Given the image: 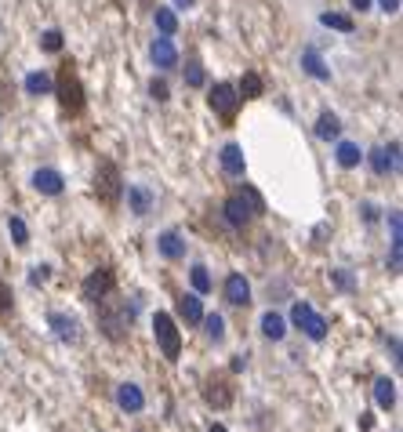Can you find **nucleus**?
<instances>
[{
  "label": "nucleus",
  "instance_id": "28",
  "mask_svg": "<svg viewBox=\"0 0 403 432\" xmlns=\"http://www.w3.org/2000/svg\"><path fill=\"white\" fill-rule=\"evenodd\" d=\"M157 30H160V37H175L178 33V15L171 8H157Z\"/></svg>",
  "mask_w": 403,
  "mask_h": 432
},
{
  "label": "nucleus",
  "instance_id": "13",
  "mask_svg": "<svg viewBox=\"0 0 403 432\" xmlns=\"http://www.w3.org/2000/svg\"><path fill=\"white\" fill-rule=\"evenodd\" d=\"M222 294H225L229 306H247V301H251V284H247V276H244V273H229L225 284H222Z\"/></svg>",
  "mask_w": 403,
  "mask_h": 432
},
{
  "label": "nucleus",
  "instance_id": "46",
  "mask_svg": "<svg viewBox=\"0 0 403 432\" xmlns=\"http://www.w3.org/2000/svg\"><path fill=\"white\" fill-rule=\"evenodd\" d=\"M211 432H229V428H225V425H218V421H215V425H211Z\"/></svg>",
  "mask_w": 403,
  "mask_h": 432
},
{
  "label": "nucleus",
  "instance_id": "7",
  "mask_svg": "<svg viewBox=\"0 0 403 432\" xmlns=\"http://www.w3.org/2000/svg\"><path fill=\"white\" fill-rule=\"evenodd\" d=\"M113 291H117V273L110 266L88 273V276H84V284H80V298L91 301V306H95V301H102L105 294H113Z\"/></svg>",
  "mask_w": 403,
  "mask_h": 432
},
{
  "label": "nucleus",
  "instance_id": "23",
  "mask_svg": "<svg viewBox=\"0 0 403 432\" xmlns=\"http://www.w3.org/2000/svg\"><path fill=\"white\" fill-rule=\"evenodd\" d=\"M374 403L381 410H392L396 407V381L392 378H378L374 381Z\"/></svg>",
  "mask_w": 403,
  "mask_h": 432
},
{
  "label": "nucleus",
  "instance_id": "3",
  "mask_svg": "<svg viewBox=\"0 0 403 432\" xmlns=\"http://www.w3.org/2000/svg\"><path fill=\"white\" fill-rule=\"evenodd\" d=\"M51 95H58V105H62L66 113H73V117L84 110V84H80V77H77L73 66H62Z\"/></svg>",
  "mask_w": 403,
  "mask_h": 432
},
{
  "label": "nucleus",
  "instance_id": "41",
  "mask_svg": "<svg viewBox=\"0 0 403 432\" xmlns=\"http://www.w3.org/2000/svg\"><path fill=\"white\" fill-rule=\"evenodd\" d=\"M359 211H364V222H378V204H364Z\"/></svg>",
  "mask_w": 403,
  "mask_h": 432
},
{
  "label": "nucleus",
  "instance_id": "31",
  "mask_svg": "<svg viewBox=\"0 0 403 432\" xmlns=\"http://www.w3.org/2000/svg\"><path fill=\"white\" fill-rule=\"evenodd\" d=\"M8 233H11L15 247H26L29 244V229H26V222L18 218V214H11V218H8Z\"/></svg>",
  "mask_w": 403,
  "mask_h": 432
},
{
  "label": "nucleus",
  "instance_id": "21",
  "mask_svg": "<svg viewBox=\"0 0 403 432\" xmlns=\"http://www.w3.org/2000/svg\"><path fill=\"white\" fill-rule=\"evenodd\" d=\"M178 316H182L185 323H193V327H197V323L204 320V306H200V294H182V298H178Z\"/></svg>",
  "mask_w": 403,
  "mask_h": 432
},
{
  "label": "nucleus",
  "instance_id": "27",
  "mask_svg": "<svg viewBox=\"0 0 403 432\" xmlns=\"http://www.w3.org/2000/svg\"><path fill=\"white\" fill-rule=\"evenodd\" d=\"M189 284H193V291H197V294H211L215 280H211L207 266H193V269H189Z\"/></svg>",
  "mask_w": 403,
  "mask_h": 432
},
{
  "label": "nucleus",
  "instance_id": "6",
  "mask_svg": "<svg viewBox=\"0 0 403 432\" xmlns=\"http://www.w3.org/2000/svg\"><path fill=\"white\" fill-rule=\"evenodd\" d=\"M240 91L237 88H232V84H215V88H211V95H207V105H211V110H215L225 124H232V120H237V113H240Z\"/></svg>",
  "mask_w": 403,
  "mask_h": 432
},
{
  "label": "nucleus",
  "instance_id": "11",
  "mask_svg": "<svg viewBox=\"0 0 403 432\" xmlns=\"http://www.w3.org/2000/svg\"><path fill=\"white\" fill-rule=\"evenodd\" d=\"M204 400H207L211 407L225 410V407L232 403V385H229V378H225V374H211V378L204 381Z\"/></svg>",
  "mask_w": 403,
  "mask_h": 432
},
{
  "label": "nucleus",
  "instance_id": "12",
  "mask_svg": "<svg viewBox=\"0 0 403 432\" xmlns=\"http://www.w3.org/2000/svg\"><path fill=\"white\" fill-rule=\"evenodd\" d=\"M33 189L40 197H62L66 178H62V171H55V167H37L33 171Z\"/></svg>",
  "mask_w": 403,
  "mask_h": 432
},
{
  "label": "nucleus",
  "instance_id": "8",
  "mask_svg": "<svg viewBox=\"0 0 403 432\" xmlns=\"http://www.w3.org/2000/svg\"><path fill=\"white\" fill-rule=\"evenodd\" d=\"M222 214H225V222L232 229H244L254 218V207H251V200L244 192H232V197H225V204H222Z\"/></svg>",
  "mask_w": 403,
  "mask_h": 432
},
{
  "label": "nucleus",
  "instance_id": "25",
  "mask_svg": "<svg viewBox=\"0 0 403 432\" xmlns=\"http://www.w3.org/2000/svg\"><path fill=\"white\" fill-rule=\"evenodd\" d=\"M334 157H338V164H342L345 171L359 167V160H364V153H359V145H356V142H338Z\"/></svg>",
  "mask_w": 403,
  "mask_h": 432
},
{
  "label": "nucleus",
  "instance_id": "38",
  "mask_svg": "<svg viewBox=\"0 0 403 432\" xmlns=\"http://www.w3.org/2000/svg\"><path fill=\"white\" fill-rule=\"evenodd\" d=\"M240 192H244V197L251 200V207H254V214H262V211H265V200H262V192H258V189H251V185H244Z\"/></svg>",
  "mask_w": 403,
  "mask_h": 432
},
{
  "label": "nucleus",
  "instance_id": "34",
  "mask_svg": "<svg viewBox=\"0 0 403 432\" xmlns=\"http://www.w3.org/2000/svg\"><path fill=\"white\" fill-rule=\"evenodd\" d=\"M331 284L342 287V291H356V280H352L349 269H331Z\"/></svg>",
  "mask_w": 403,
  "mask_h": 432
},
{
  "label": "nucleus",
  "instance_id": "43",
  "mask_svg": "<svg viewBox=\"0 0 403 432\" xmlns=\"http://www.w3.org/2000/svg\"><path fill=\"white\" fill-rule=\"evenodd\" d=\"M244 367H247V356H237V360H232V363H229V371H232V374H240V371H244Z\"/></svg>",
  "mask_w": 403,
  "mask_h": 432
},
{
  "label": "nucleus",
  "instance_id": "39",
  "mask_svg": "<svg viewBox=\"0 0 403 432\" xmlns=\"http://www.w3.org/2000/svg\"><path fill=\"white\" fill-rule=\"evenodd\" d=\"M11 298H15V294H11V287H8V284H0V316H8V313H11Z\"/></svg>",
  "mask_w": 403,
  "mask_h": 432
},
{
  "label": "nucleus",
  "instance_id": "37",
  "mask_svg": "<svg viewBox=\"0 0 403 432\" xmlns=\"http://www.w3.org/2000/svg\"><path fill=\"white\" fill-rule=\"evenodd\" d=\"M48 280H51V266H33V269H29V284H33V287L48 284Z\"/></svg>",
  "mask_w": 403,
  "mask_h": 432
},
{
  "label": "nucleus",
  "instance_id": "15",
  "mask_svg": "<svg viewBox=\"0 0 403 432\" xmlns=\"http://www.w3.org/2000/svg\"><path fill=\"white\" fill-rule=\"evenodd\" d=\"M117 407L124 410V414H138V410L145 407V393L135 381H124V385H117Z\"/></svg>",
  "mask_w": 403,
  "mask_h": 432
},
{
  "label": "nucleus",
  "instance_id": "10",
  "mask_svg": "<svg viewBox=\"0 0 403 432\" xmlns=\"http://www.w3.org/2000/svg\"><path fill=\"white\" fill-rule=\"evenodd\" d=\"M367 160H371V167H374V175H396V171H399V142H392L389 149H385V145L371 149Z\"/></svg>",
  "mask_w": 403,
  "mask_h": 432
},
{
  "label": "nucleus",
  "instance_id": "29",
  "mask_svg": "<svg viewBox=\"0 0 403 432\" xmlns=\"http://www.w3.org/2000/svg\"><path fill=\"white\" fill-rule=\"evenodd\" d=\"M320 22H324L327 30H338V33H352V30H356L352 18H349V15H338V11H324Z\"/></svg>",
  "mask_w": 403,
  "mask_h": 432
},
{
  "label": "nucleus",
  "instance_id": "9",
  "mask_svg": "<svg viewBox=\"0 0 403 432\" xmlns=\"http://www.w3.org/2000/svg\"><path fill=\"white\" fill-rule=\"evenodd\" d=\"M48 327L62 345H77L80 341V320L70 313H48Z\"/></svg>",
  "mask_w": 403,
  "mask_h": 432
},
{
  "label": "nucleus",
  "instance_id": "45",
  "mask_svg": "<svg viewBox=\"0 0 403 432\" xmlns=\"http://www.w3.org/2000/svg\"><path fill=\"white\" fill-rule=\"evenodd\" d=\"M193 4H197V0H175V8H185V11L193 8Z\"/></svg>",
  "mask_w": 403,
  "mask_h": 432
},
{
  "label": "nucleus",
  "instance_id": "42",
  "mask_svg": "<svg viewBox=\"0 0 403 432\" xmlns=\"http://www.w3.org/2000/svg\"><path fill=\"white\" fill-rule=\"evenodd\" d=\"M378 4H381V11H389V15L399 11V0H378Z\"/></svg>",
  "mask_w": 403,
  "mask_h": 432
},
{
  "label": "nucleus",
  "instance_id": "40",
  "mask_svg": "<svg viewBox=\"0 0 403 432\" xmlns=\"http://www.w3.org/2000/svg\"><path fill=\"white\" fill-rule=\"evenodd\" d=\"M399 262H403V244H392V251H389V273H399Z\"/></svg>",
  "mask_w": 403,
  "mask_h": 432
},
{
  "label": "nucleus",
  "instance_id": "16",
  "mask_svg": "<svg viewBox=\"0 0 403 432\" xmlns=\"http://www.w3.org/2000/svg\"><path fill=\"white\" fill-rule=\"evenodd\" d=\"M218 160H222V171L229 178H244V171H247V160H244V149L237 145V142H229V145H222V153H218Z\"/></svg>",
  "mask_w": 403,
  "mask_h": 432
},
{
  "label": "nucleus",
  "instance_id": "44",
  "mask_svg": "<svg viewBox=\"0 0 403 432\" xmlns=\"http://www.w3.org/2000/svg\"><path fill=\"white\" fill-rule=\"evenodd\" d=\"M349 4H352L356 11H371V0H349Z\"/></svg>",
  "mask_w": 403,
  "mask_h": 432
},
{
  "label": "nucleus",
  "instance_id": "22",
  "mask_svg": "<svg viewBox=\"0 0 403 432\" xmlns=\"http://www.w3.org/2000/svg\"><path fill=\"white\" fill-rule=\"evenodd\" d=\"M262 334H265L269 341H284V338H287V320H284L280 313L269 309V313L262 316Z\"/></svg>",
  "mask_w": 403,
  "mask_h": 432
},
{
  "label": "nucleus",
  "instance_id": "19",
  "mask_svg": "<svg viewBox=\"0 0 403 432\" xmlns=\"http://www.w3.org/2000/svg\"><path fill=\"white\" fill-rule=\"evenodd\" d=\"M302 70H305L312 80H320V84L331 80V70L324 66V58H320V51H316V48H305V51H302Z\"/></svg>",
  "mask_w": 403,
  "mask_h": 432
},
{
  "label": "nucleus",
  "instance_id": "2",
  "mask_svg": "<svg viewBox=\"0 0 403 432\" xmlns=\"http://www.w3.org/2000/svg\"><path fill=\"white\" fill-rule=\"evenodd\" d=\"M95 192H98V200L105 207H120L124 200V178H120V167L113 160H102L98 171H95Z\"/></svg>",
  "mask_w": 403,
  "mask_h": 432
},
{
  "label": "nucleus",
  "instance_id": "35",
  "mask_svg": "<svg viewBox=\"0 0 403 432\" xmlns=\"http://www.w3.org/2000/svg\"><path fill=\"white\" fill-rule=\"evenodd\" d=\"M150 95H153V102H167V98H171V88H167V80H157V77H153Z\"/></svg>",
  "mask_w": 403,
  "mask_h": 432
},
{
  "label": "nucleus",
  "instance_id": "5",
  "mask_svg": "<svg viewBox=\"0 0 403 432\" xmlns=\"http://www.w3.org/2000/svg\"><path fill=\"white\" fill-rule=\"evenodd\" d=\"M291 323L298 327L305 338H312V341H324L327 338V320L316 313L309 301H294L291 306Z\"/></svg>",
  "mask_w": 403,
  "mask_h": 432
},
{
  "label": "nucleus",
  "instance_id": "32",
  "mask_svg": "<svg viewBox=\"0 0 403 432\" xmlns=\"http://www.w3.org/2000/svg\"><path fill=\"white\" fill-rule=\"evenodd\" d=\"M185 84L189 88H204L207 84V73H204L200 62H185Z\"/></svg>",
  "mask_w": 403,
  "mask_h": 432
},
{
  "label": "nucleus",
  "instance_id": "1",
  "mask_svg": "<svg viewBox=\"0 0 403 432\" xmlns=\"http://www.w3.org/2000/svg\"><path fill=\"white\" fill-rule=\"evenodd\" d=\"M98 306V331L110 338V341H127L131 338V323L138 316V301H124L113 294H105L102 301H95Z\"/></svg>",
  "mask_w": 403,
  "mask_h": 432
},
{
  "label": "nucleus",
  "instance_id": "17",
  "mask_svg": "<svg viewBox=\"0 0 403 432\" xmlns=\"http://www.w3.org/2000/svg\"><path fill=\"white\" fill-rule=\"evenodd\" d=\"M150 55H153V62H157L160 70H175V66H178V48H175L171 37H157L153 48H150Z\"/></svg>",
  "mask_w": 403,
  "mask_h": 432
},
{
  "label": "nucleus",
  "instance_id": "26",
  "mask_svg": "<svg viewBox=\"0 0 403 432\" xmlns=\"http://www.w3.org/2000/svg\"><path fill=\"white\" fill-rule=\"evenodd\" d=\"M237 91H240V98H262L265 95V84H262L258 73H244L240 84H237Z\"/></svg>",
  "mask_w": 403,
  "mask_h": 432
},
{
  "label": "nucleus",
  "instance_id": "20",
  "mask_svg": "<svg viewBox=\"0 0 403 432\" xmlns=\"http://www.w3.org/2000/svg\"><path fill=\"white\" fill-rule=\"evenodd\" d=\"M22 88H26V95H51V88H55V80L44 73V70H33V73H26V80H22Z\"/></svg>",
  "mask_w": 403,
  "mask_h": 432
},
{
  "label": "nucleus",
  "instance_id": "18",
  "mask_svg": "<svg viewBox=\"0 0 403 432\" xmlns=\"http://www.w3.org/2000/svg\"><path fill=\"white\" fill-rule=\"evenodd\" d=\"M153 204H157V197L145 185H127V211H131V214L145 218V214L153 211Z\"/></svg>",
  "mask_w": 403,
  "mask_h": 432
},
{
  "label": "nucleus",
  "instance_id": "33",
  "mask_svg": "<svg viewBox=\"0 0 403 432\" xmlns=\"http://www.w3.org/2000/svg\"><path fill=\"white\" fill-rule=\"evenodd\" d=\"M40 48H44L48 55H58L62 51V33L58 30H44L40 33Z\"/></svg>",
  "mask_w": 403,
  "mask_h": 432
},
{
  "label": "nucleus",
  "instance_id": "14",
  "mask_svg": "<svg viewBox=\"0 0 403 432\" xmlns=\"http://www.w3.org/2000/svg\"><path fill=\"white\" fill-rule=\"evenodd\" d=\"M157 251L167 258V262H178V258H185V236L178 229H164L157 236Z\"/></svg>",
  "mask_w": 403,
  "mask_h": 432
},
{
  "label": "nucleus",
  "instance_id": "30",
  "mask_svg": "<svg viewBox=\"0 0 403 432\" xmlns=\"http://www.w3.org/2000/svg\"><path fill=\"white\" fill-rule=\"evenodd\" d=\"M200 323H204V334H207L211 341H222V338H225V320H222L218 313H204Z\"/></svg>",
  "mask_w": 403,
  "mask_h": 432
},
{
  "label": "nucleus",
  "instance_id": "36",
  "mask_svg": "<svg viewBox=\"0 0 403 432\" xmlns=\"http://www.w3.org/2000/svg\"><path fill=\"white\" fill-rule=\"evenodd\" d=\"M389 233H392V244H403V222H399V211H389Z\"/></svg>",
  "mask_w": 403,
  "mask_h": 432
},
{
  "label": "nucleus",
  "instance_id": "4",
  "mask_svg": "<svg viewBox=\"0 0 403 432\" xmlns=\"http://www.w3.org/2000/svg\"><path fill=\"white\" fill-rule=\"evenodd\" d=\"M153 338H157V345H160L164 360L175 363V360L182 356V334H178V327H175L171 313H157V316H153Z\"/></svg>",
  "mask_w": 403,
  "mask_h": 432
},
{
  "label": "nucleus",
  "instance_id": "24",
  "mask_svg": "<svg viewBox=\"0 0 403 432\" xmlns=\"http://www.w3.org/2000/svg\"><path fill=\"white\" fill-rule=\"evenodd\" d=\"M338 135H342V120H338L331 110H327V113H320V120H316V138L334 142Z\"/></svg>",
  "mask_w": 403,
  "mask_h": 432
}]
</instances>
